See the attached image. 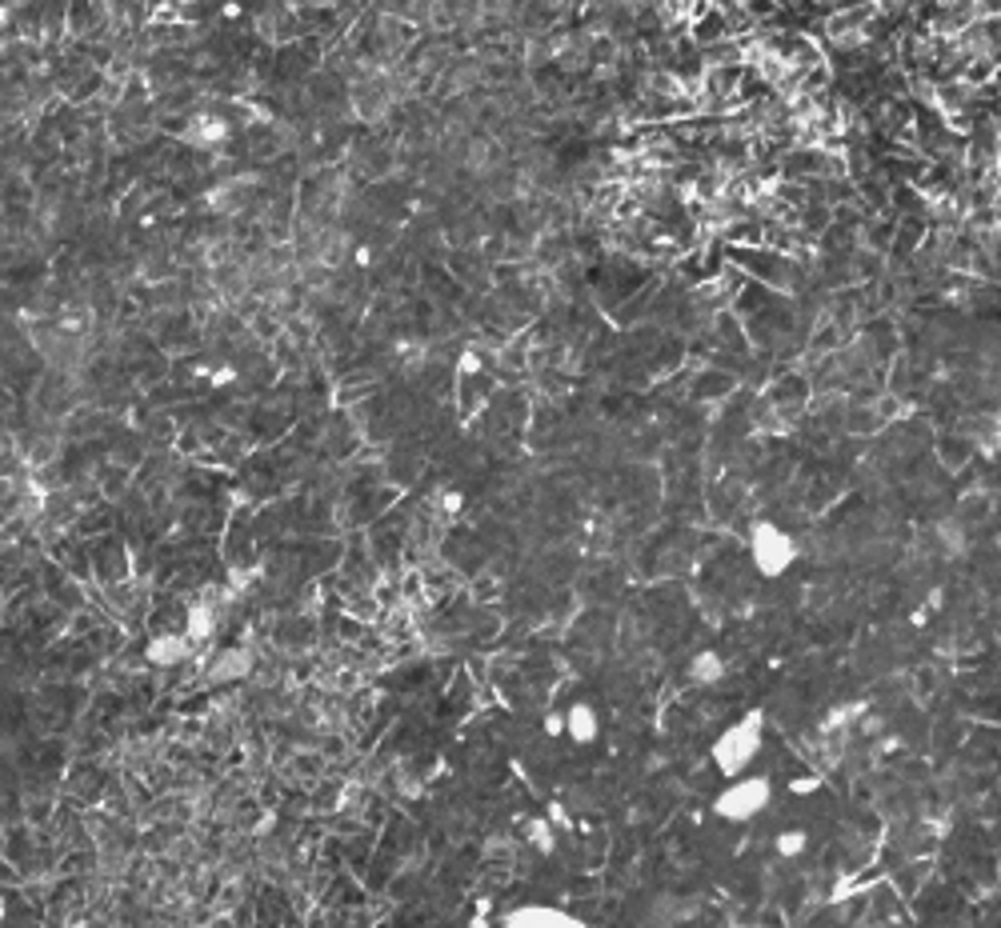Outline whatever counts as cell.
<instances>
[{"label": "cell", "mask_w": 1001, "mask_h": 928, "mask_svg": "<svg viewBox=\"0 0 1001 928\" xmlns=\"http://www.w3.org/2000/svg\"><path fill=\"white\" fill-rule=\"evenodd\" d=\"M249 673H253V652L249 649H225L209 669L212 681H245Z\"/></svg>", "instance_id": "obj_10"}, {"label": "cell", "mask_w": 1001, "mask_h": 928, "mask_svg": "<svg viewBox=\"0 0 1001 928\" xmlns=\"http://www.w3.org/2000/svg\"><path fill=\"white\" fill-rule=\"evenodd\" d=\"M200 372L209 376L212 388H229V384L237 381V369H233V364H217V369H200Z\"/></svg>", "instance_id": "obj_13"}, {"label": "cell", "mask_w": 1001, "mask_h": 928, "mask_svg": "<svg viewBox=\"0 0 1001 928\" xmlns=\"http://www.w3.org/2000/svg\"><path fill=\"white\" fill-rule=\"evenodd\" d=\"M188 657H193V640L185 633H161V637H152L145 645V661L152 669H181Z\"/></svg>", "instance_id": "obj_7"}, {"label": "cell", "mask_w": 1001, "mask_h": 928, "mask_svg": "<svg viewBox=\"0 0 1001 928\" xmlns=\"http://www.w3.org/2000/svg\"><path fill=\"white\" fill-rule=\"evenodd\" d=\"M565 712V741L577 744V749H594L601 741V712H597L594 700H573V705L561 708Z\"/></svg>", "instance_id": "obj_6"}, {"label": "cell", "mask_w": 1001, "mask_h": 928, "mask_svg": "<svg viewBox=\"0 0 1001 928\" xmlns=\"http://www.w3.org/2000/svg\"><path fill=\"white\" fill-rule=\"evenodd\" d=\"M525 840H529V848L533 852H541V857H549V852H557V828H553V821H545V816H537V821H529V828H525Z\"/></svg>", "instance_id": "obj_12"}, {"label": "cell", "mask_w": 1001, "mask_h": 928, "mask_svg": "<svg viewBox=\"0 0 1001 928\" xmlns=\"http://www.w3.org/2000/svg\"><path fill=\"white\" fill-rule=\"evenodd\" d=\"M541 729H545L549 736H561V741H565V712H561V708L557 712H549V717L541 720Z\"/></svg>", "instance_id": "obj_14"}, {"label": "cell", "mask_w": 1001, "mask_h": 928, "mask_svg": "<svg viewBox=\"0 0 1001 928\" xmlns=\"http://www.w3.org/2000/svg\"><path fill=\"white\" fill-rule=\"evenodd\" d=\"M173 4H181V9H197V4H205V0H173Z\"/></svg>", "instance_id": "obj_17"}, {"label": "cell", "mask_w": 1001, "mask_h": 928, "mask_svg": "<svg viewBox=\"0 0 1001 928\" xmlns=\"http://www.w3.org/2000/svg\"><path fill=\"white\" fill-rule=\"evenodd\" d=\"M0 4H4V9H28L33 0H0Z\"/></svg>", "instance_id": "obj_16"}, {"label": "cell", "mask_w": 1001, "mask_h": 928, "mask_svg": "<svg viewBox=\"0 0 1001 928\" xmlns=\"http://www.w3.org/2000/svg\"><path fill=\"white\" fill-rule=\"evenodd\" d=\"M766 736H769V720L761 708H746L737 720H729L710 744V765L722 773L725 780L741 777V773H753V765L766 753Z\"/></svg>", "instance_id": "obj_1"}, {"label": "cell", "mask_w": 1001, "mask_h": 928, "mask_svg": "<svg viewBox=\"0 0 1001 928\" xmlns=\"http://www.w3.org/2000/svg\"><path fill=\"white\" fill-rule=\"evenodd\" d=\"M746 553H749V565L757 569V577H766V580H785L793 569H797V560H802L797 536H793L785 524L769 521V517L749 524Z\"/></svg>", "instance_id": "obj_2"}, {"label": "cell", "mask_w": 1001, "mask_h": 928, "mask_svg": "<svg viewBox=\"0 0 1001 928\" xmlns=\"http://www.w3.org/2000/svg\"><path fill=\"white\" fill-rule=\"evenodd\" d=\"M773 797H778V785L766 773H741V777L725 780L722 789H717L710 812L725 824H753L757 816L769 812Z\"/></svg>", "instance_id": "obj_3"}, {"label": "cell", "mask_w": 1001, "mask_h": 928, "mask_svg": "<svg viewBox=\"0 0 1001 928\" xmlns=\"http://www.w3.org/2000/svg\"><path fill=\"white\" fill-rule=\"evenodd\" d=\"M193 645H205V640L217 633V613H212L209 604H193L188 608V616H185V628H181Z\"/></svg>", "instance_id": "obj_11"}, {"label": "cell", "mask_w": 1001, "mask_h": 928, "mask_svg": "<svg viewBox=\"0 0 1001 928\" xmlns=\"http://www.w3.org/2000/svg\"><path fill=\"white\" fill-rule=\"evenodd\" d=\"M441 509L445 512H461V492H441Z\"/></svg>", "instance_id": "obj_15"}, {"label": "cell", "mask_w": 1001, "mask_h": 928, "mask_svg": "<svg viewBox=\"0 0 1001 928\" xmlns=\"http://www.w3.org/2000/svg\"><path fill=\"white\" fill-rule=\"evenodd\" d=\"M725 676H729V661H725L717 649H698L693 652V661H689V681L698 688H717L725 685Z\"/></svg>", "instance_id": "obj_8"}, {"label": "cell", "mask_w": 1001, "mask_h": 928, "mask_svg": "<svg viewBox=\"0 0 1001 928\" xmlns=\"http://www.w3.org/2000/svg\"><path fill=\"white\" fill-rule=\"evenodd\" d=\"M181 140L197 152H217L233 140V125L221 113H197L188 116V125L181 128Z\"/></svg>", "instance_id": "obj_5"}, {"label": "cell", "mask_w": 1001, "mask_h": 928, "mask_svg": "<svg viewBox=\"0 0 1001 928\" xmlns=\"http://www.w3.org/2000/svg\"><path fill=\"white\" fill-rule=\"evenodd\" d=\"M809 848H814V833L805 824H785V828L773 833V852L781 860H802Z\"/></svg>", "instance_id": "obj_9"}, {"label": "cell", "mask_w": 1001, "mask_h": 928, "mask_svg": "<svg viewBox=\"0 0 1001 928\" xmlns=\"http://www.w3.org/2000/svg\"><path fill=\"white\" fill-rule=\"evenodd\" d=\"M497 928H594L585 917L569 913L561 905H545V901H529V905H517L500 917Z\"/></svg>", "instance_id": "obj_4"}]
</instances>
